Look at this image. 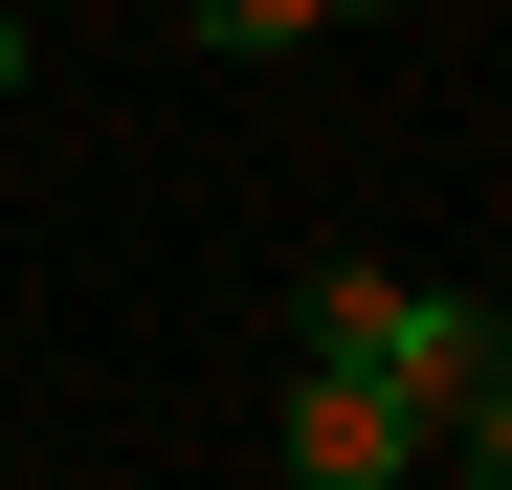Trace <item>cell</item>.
Here are the masks:
<instances>
[{"label":"cell","instance_id":"5","mask_svg":"<svg viewBox=\"0 0 512 490\" xmlns=\"http://www.w3.org/2000/svg\"><path fill=\"white\" fill-rule=\"evenodd\" d=\"M0 90H23V23H0Z\"/></svg>","mask_w":512,"mask_h":490},{"label":"cell","instance_id":"2","mask_svg":"<svg viewBox=\"0 0 512 490\" xmlns=\"http://www.w3.org/2000/svg\"><path fill=\"white\" fill-rule=\"evenodd\" d=\"M423 446H446V424H423L401 379H357V357L290 335V401H268V468H290V490H401Z\"/></svg>","mask_w":512,"mask_h":490},{"label":"cell","instance_id":"6","mask_svg":"<svg viewBox=\"0 0 512 490\" xmlns=\"http://www.w3.org/2000/svg\"><path fill=\"white\" fill-rule=\"evenodd\" d=\"M357 23H379V0H357Z\"/></svg>","mask_w":512,"mask_h":490},{"label":"cell","instance_id":"3","mask_svg":"<svg viewBox=\"0 0 512 490\" xmlns=\"http://www.w3.org/2000/svg\"><path fill=\"white\" fill-rule=\"evenodd\" d=\"M179 23H201L223 67H290V45H334V23H357V0H179Z\"/></svg>","mask_w":512,"mask_h":490},{"label":"cell","instance_id":"4","mask_svg":"<svg viewBox=\"0 0 512 490\" xmlns=\"http://www.w3.org/2000/svg\"><path fill=\"white\" fill-rule=\"evenodd\" d=\"M446 468H490V490H512V335H490V357H468V401H446Z\"/></svg>","mask_w":512,"mask_h":490},{"label":"cell","instance_id":"1","mask_svg":"<svg viewBox=\"0 0 512 490\" xmlns=\"http://www.w3.org/2000/svg\"><path fill=\"white\" fill-rule=\"evenodd\" d=\"M290 335H312V357H357V379H401L423 424H446V401H468V357L512 335V312H468V290H401V268H312V290H290Z\"/></svg>","mask_w":512,"mask_h":490}]
</instances>
